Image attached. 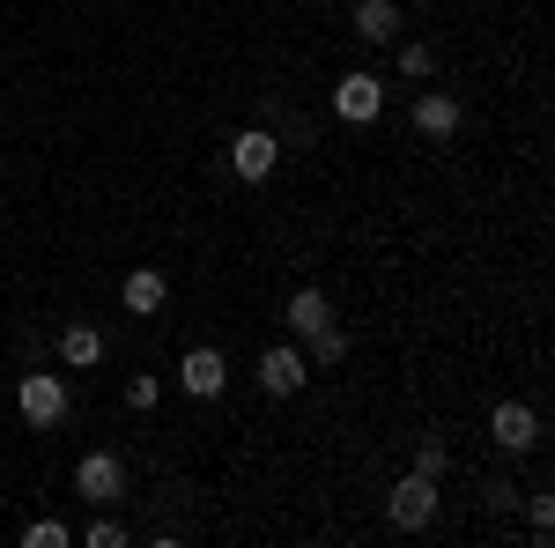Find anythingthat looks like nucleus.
<instances>
[{
	"label": "nucleus",
	"mask_w": 555,
	"mask_h": 548,
	"mask_svg": "<svg viewBox=\"0 0 555 548\" xmlns=\"http://www.w3.org/2000/svg\"><path fill=\"white\" fill-rule=\"evenodd\" d=\"M385 519H392L400 534H423L429 519H437V482H429V474H400L392 497H385Z\"/></svg>",
	"instance_id": "1"
},
{
	"label": "nucleus",
	"mask_w": 555,
	"mask_h": 548,
	"mask_svg": "<svg viewBox=\"0 0 555 548\" xmlns=\"http://www.w3.org/2000/svg\"><path fill=\"white\" fill-rule=\"evenodd\" d=\"M378 112H385L378 75H341V82H334V119H341V127H371Z\"/></svg>",
	"instance_id": "2"
},
{
	"label": "nucleus",
	"mask_w": 555,
	"mask_h": 548,
	"mask_svg": "<svg viewBox=\"0 0 555 548\" xmlns=\"http://www.w3.org/2000/svg\"><path fill=\"white\" fill-rule=\"evenodd\" d=\"M75 489H82L89 505H119V497H127V460H119V453H82Z\"/></svg>",
	"instance_id": "3"
},
{
	"label": "nucleus",
	"mask_w": 555,
	"mask_h": 548,
	"mask_svg": "<svg viewBox=\"0 0 555 548\" xmlns=\"http://www.w3.org/2000/svg\"><path fill=\"white\" fill-rule=\"evenodd\" d=\"M274 164H282V141L267 127H245L237 141H230V170L245 178V186H259V178H274Z\"/></svg>",
	"instance_id": "4"
},
{
	"label": "nucleus",
	"mask_w": 555,
	"mask_h": 548,
	"mask_svg": "<svg viewBox=\"0 0 555 548\" xmlns=\"http://www.w3.org/2000/svg\"><path fill=\"white\" fill-rule=\"evenodd\" d=\"M15 408H23V422L52 430V422L67 416V379H44V371H30V379L15 385Z\"/></svg>",
	"instance_id": "5"
},
{
	"label": "nucleus",
	"mask_w": 555,
	"mask_h": 548,
	"mask_svg": "<svg viewBox=\"0 0 555 548\" xmlns=\"http://www.w3.org/2000/svg\"><path fill=\"white\" fill-rule=\"evenodd\" d=\"M178 385H185L193 400H215V393L230 385V364H222V348H185V364H178Z\"/></svg>",
	"instance_id": "6"
},
{
	"label": "nucleus",
	"mask_w": 555,
	"mask_h": 548,
	"mask_svg": "<svg viewBox=\"0 0 555 548\" xmlns=\"http://www.w3.org/2000/svg\"><path fill=\"white\" fill-rule=\"evenodd\" d=\"M489 437H496L504 453H533V445H541V416H533L526 400H504V408L489 416Z\"/></svg>",
	"instance_id": "7"
},
{
	"label": "nucleus",
	"mask_w": 555,
	"mask_h": 548,
	"mask_svg": "<svg viewBox=\"0 0 555 548\" xmlns=\"http://www.w3.org/2000/svg\"><path fill=\"white\" fill-rule=\"evenodd\" d=\"M415 133H429V141H452V133H460V97L423 89V97H415Z\"/></svg>",
	"instance_id": "8"
},
{
	"label": "nucleus",
	"mask_w": 555,
	"mask_h": 548,
	"mask_svg": "<svg viewBox=\"0 0 555 548\" xmlns=\"http://www.w3.org/2000/svg\"><path fill=\"white\" fill-rule=\"evenodd\" d=\"M259 385H267L274 400L304 393V356H297V348H267V356H259Z\"/></svg>",
	"instance_id": "9"
},
{
	"label": "nucleus",
	"mask_w": 555,
	"mask_h": 548,
	"mask_svg": "<svg viewBox=\"0 0 555 548\" xmlns=\"http://www.w3.org/2000/svg\"><path fill=\"white\" fill-rule=\"evenodd\" d=\"M119 296H127V311H133V319H149V311H164L171 282H164V267H133V275H127V290H119Z\"/></svg>",
	"instance_id": "10"
},
{
	"label": "nucleus",
	"mask_w": 555,
	"mask_h": 548,
	"mask_svg": "<svg viewBox=\"0 0 555 548\" xmlns=\"http://www.w3.org/2000/svg\"><path fill=\"white\" fill-rule=\"evenodd\" d=\"M356 38L363 44H392L400 38V8H392V0H363V8H356Z\"/></svg>",
	"instance_id": "11"
},
{
	"label": "nucleus",
	"mask_w": 555,
	"mask_h": 548,
	"mask_svg": "<svg viewBox=\"0 0 555 548\" xmlns=\"http://www.w3.org/2000/svg\"><path fill=\"white\" fill-rule=\"evenodd\" d=\"M60 364H75V371H89V364H104V334H96L89 319H75V327L60 334Z\"/></svg>",
	"instance_id": "12"
},
{
	"label": "nucleus",
	"mask_w": 555,
	"mask_h": 548,
	"mask_svg": "<svg viewBox=\"0 0 555 548\" xmlns=\"http://www.w3.org/2000/svg\"><path fill=\"white\" fill-rule=\"evenodd\" d=\"M289 327H297L304 341H311V334H326V327H334V304H326L319 290H297V296H289Z\"/></svg>",
	"instance_id": "13"
},
{
	"label": "nucleus",
	"mask_w": 555,
	"mask_h": 548,
	"mask_svg": "<svg viewBox=\"0 0 555 548\" xmlns=\"http://www.w3.org/2000/svg\"><path fill=\"white\" fill-rule=\"evenodd\" d=\"M444 467H452V453H444V437H423V445H415V474H429V482H444Z\"/></svg>",
	"instance_id": "14"
},
{
	"label": "nucleus",
	"mask_w": 555,
	"mask_h": 548,
	"mask_svg": "<svg viewBox=\"0 0 555 548\" xmlns=\"http://www.w3.org/2000/svg\"><path fill=\"white\" fill-rule=\"evenodd\" d=\"M67 541H75V534H67L60 519H30V526H23V548H67Z\"/></svg>",
	"instance_id": "15"
},
{
	"label": "nucleus",
	"mask_w": 555,
	"mask_h": 548,
	"mask_svg": "<svg viewBox=\"0 0 555 548\" xmlns=\"http://www.w3.org/2000/svg\"><path fill=\"white\" fill-rule=\"evenodd\" d=\"M82 541H89V548H127V526H119V519H89Z\"/></svg>",
	"instance_id": "16"
},
{
	"label": "nucleus",
	"mask_w": 555,
	"mask_h": 548,
	"mask_svg": "<svg viewBox=\"0 0 555 548\" xmlns=\"http://www.w3.org/2000/svg\"><path fill=\"white\" fill-rule=\"evenodd\" d=\"M429 67H437V52H429V44H400V75H408V82H423Z\"/></svg>",
	"instance_id": "17"
},
{
	"label": "nucleus",
	"mask_w": 555,
	"mask_h": 548,
	"mask_svg": "<svg viewBox=\"0 0 555 548\" xmlns=\"http://www.w3.org/2000/svg\"><path fill=\"white\" fill-rule=\"evenodd\" d=\"M311 356H319V364H341V356H348V334H341V327H326V334H311Z\"/></svg>",
	"instance_id": "18"
},
{
	"label": "nucleus",
	"mask_w": 555,
	"mask_h": 548,
	"mask_svg": "<svg viewBox=\"0 0 555 548\" xmlns=\"http://www.w3.org/2000/svg\"><path fill=\"white\" fill-rule=\"evenodd\" d=\"M526 511H533V534L548 541V526H555V497H548V489H533V497H526Z\"/></svg>",
	"instance_id": "19"
},
{
	"label": "nucleus",
	"mask_w": 555,
	"mask_h": 548,
	"mask_svg": "<svg viewBox=\"0 0 555 548\" xmlns=\"http://www.w3.org/2000/svg\"><path fill=\"white\" fill-rule=\"evenodd\" d=\"M127 408H156V379H133L127 385Z\"/></svg>",
	"instance_id": "20"
}]
</instances>
